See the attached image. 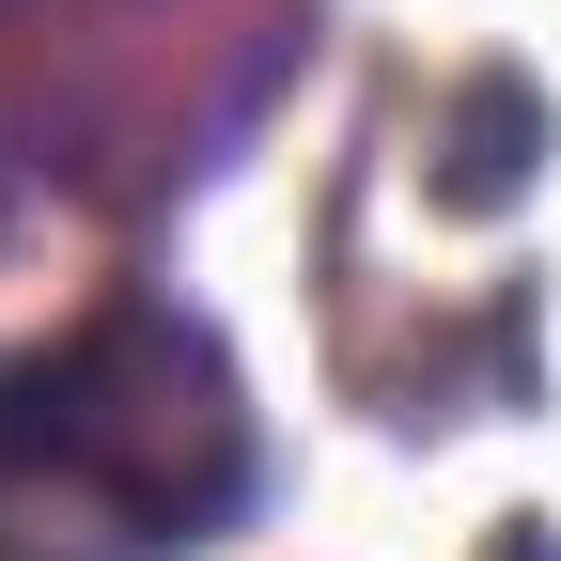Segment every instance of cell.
<instances>
[{
    "mask_svg": "<svg viewBox=\"0 0 561 561\" xmlns=\"http://www.w3.org/2000/svg\"><path fill=\"white\" fill-rule=\"evenodd\" d=\"M250 421L219 343L157 297H94L62 343L0 359V561H157L234 515Z\"/></svg>",
    "mask_w": 561,
    "mask_h": 561,
    "instance_id": "obj_1",
    "label": "cell"
},
{
    "mask_svg": "<svg viewBox=\"0 0 561 561\" xmlns=\"http://www.w3.org/2000/svg\"><path fill=\"white\" fill-rule=\"evenodd\" d=\"M312 0H0V219L172 203L297 62Z\"/></svg>",
    "mask_w": 561,
    "mask_h": 561,
    "instance_id": "obj_2",
    "label": "cell"
}]
</instances>
